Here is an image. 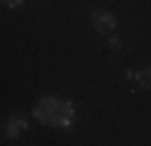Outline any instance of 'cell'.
I'll return each mask as SVG.
<instances>
[{
	"label": "cell",
	"instance_id": "obj_1",
	"mask_svg": "<svg viewBox=\"0 0 151 146\" xmlns=\"http://www.w3.org/2000/svg\"><path fill=\"white\" fill-rule=\"evenodd\" d=\"M34 117H37V122H42L46 127H56V129L68 132L76 127L78 110H76L73 100L56 97V95H44L34 107Z\"/></svg>",
	"mask_w": 151,
	"mask_h": 146
},
{
	"label": "cell",
	"instance_id": "obj_2",
	"mask_svg": "<svg viewBox=\"0 0 151 146\" xmlns=\"http://www.w3.org/2000/svg\"><path fill=\"white\" fill-rule=\"evenodd\" d=\"M90 24H93V29H95L98 34H112L117 29V15L115 12H110V10H105V7H98V10H93L90 12Z\"/></svg>",
	"mask_w": 151,
	"mask_h": 146
},
{
	"label": "cell",
	"instance_id": "obj_3",
	"mask_svg": "<svg viewBox=\"0 0 151 146\" xmlns=\"http://www.w3.org/2000/svg\"><path fill=\"white\" fill-rule=\"evenodd\" d=\"M27 129H29V122H27V117L20 114V112H17V114H10V117L3 122V136H5L7 141H17Z\"/></svg>",
	"mask_w": 151,
	"mask_h": 146
},
{
	"label": "cell",
	"instance_id": "obj_4",
	"mask_svg": "<svg viewBox=\"0 0 151 146\" xmlns=\"http://www.w3.org/2000/svg\"><path fill=\"white\" fill-rule=\"evenodd\" d=\"M134 81H137L139 88H144V90H151V66L139 68V71L134 73Z\"/></svg>",
	"mask_w": 151,
	"mask_h": 146
},
{
	"label": "cell",
	"instance_id": "obj_5",
	"mask_svg": "<svg viewBox=\"0 0 151 146\" xmlns=\"http://www.w3.org/2000/svg\"><path fill=\"white\" fill-rule=\"evenodd\" d=\"M107 49H110V51H122V39L115 34V37H112V34H107Z\"/></svg>",
	"mask_w": 151,
	"mask_h": 146
},
{
	"label": "cell",
	"instance_id": "obj_6",
	"mask_svg": "<svg viewBox=\"0 0 151 146\" xmlns=\"http://www.w3.org/2000/svg\"><path fill=\"white\" fill-rule=\"evenodd\" d=\"M0 5H5L7 10H17L24 5V0H0Z\"/></svg>",
	"mask_w": 151,
	"mask_h": 146
},
{
	"label": "cell",
	"instance_id": "obj_7",
	"mask_svg": "<svg viewBox=\"0 0 151 146\" xmlns=\"http://www.w3.org/2000/svg\"><path fill=\"white\" fill-rule=\"evenodd\" d=\"M134 73H137V71H132V68H127V71H124V76H127V78H132V81H134Z\"/></svg>",
	"mask_w": 151,
	"mask_h": 146
}]
</instances>
